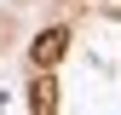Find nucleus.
Masks as SVG:
<instances>
[{
	"mask_svg": "<svg viewBox=\"0 0 121 115\" xmlns=\"http://www.w3.org/2000/svg\"><path fill=\"white\" fill-rule=\"evenodd\" d=\"M64 46H69V35H64V29H46V35L35 40V63H40V69H52L58 58H64Z\"/></svg>",
	"mask_w": 121,
	"mask_h": 115,
	"instance_id": "obj_1",
	"label": "nucleus"
},
{
	"mask_svg": "<svg viewBox=\"0 0 121 115\" xmlns=\"http://www.w3.org/2000/svg\"><path fill=\"white\" fill-rule=\"evenodd\" d=\"M29 92H35V109H52V104H58V86H52V75H40Z\"/></svg>",
	"mask_w": 121,
	"mask_h": 115,
	"instance_id": "obj_2",
	"label": "nucleus"
}]
</instances>
